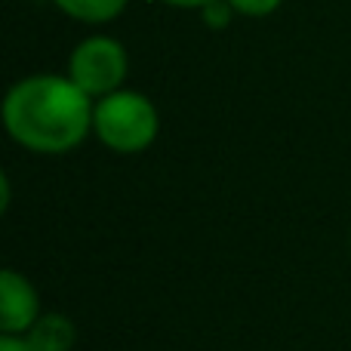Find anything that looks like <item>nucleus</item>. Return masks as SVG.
<instances>
[{
  "label": "nucleus",
  "mask_w": 351,
  "mask_h": 351,
  "mask_svg": "<svg viewBox=\"0 0 351 351\" xmlns=\"http://www.w3.org/2000/svg\"><path fill=\"white\" fill-rule=\"evenodd\" d=\"M90 96L71 77H28L10 90L3 102L6 130L31 152H68L93 127Z\"/></svg>",
  "instance_id": "obj_1"
},
{
  "label": "nucleus",
  "mask_w": 351,
  "mask_h": 351,
  "mask_svg": "<svg viewBox=\"0 0 351 351\" xmlns=\"http://www.w3.org/2000/svg\"><path fill=\"white\" fill-rule=\"evenodd\" d=\"M93 127L99 139L114 152H142L158 136V111L139 93H111L102 96L93 111Z\"/></svg>",
  "instance_id": "obj_2"
},
{
  "label": "nucleus",
  "mask_w": 351,
  "mask_h": 351,
  "mask_svg": "<svg viewBox=\"0 0 351 351\" xmlns=\"http://www.w3.org/2000/svg\"><path fill=\"white\" fill-rule=\"evenodd\" d=\"M71 80L86 96H111L127 77V53L111 37H90L71 53Z\"/></svg>",
  "instance_id": "obj_3"
},
{
  "label": "nucleus",
  "mask_w": 351,
  "mask_h": 351,
  "mask_svg": "<svg viewBox=\"0 0 351 351\" xmlns=\"http://www.w3.org/2000/svg\"><path fill=\"white\" fill-rule=\"evenodd\" d=\"M37 317V296L31 284L16 271L0 274V324L6 333H22Z\"/></svg>",
  "instance_id": "obj_4"
},
{
  "label": "nucleus",
  "mask_w": 351,
  "mask_h": 351,
  "mask_svg": "<svg viewBox=\"0 0 351 351\" xmlns=\"http://www.w3.org/2000/svg\"><path fill=\"white\" fill-rule=\"evenodd\" d=\"M28 342L34 351H68L74 346V324L62 315H47L31 327Z\"/></svg>",
  "instance_id": "obj_5"
},
{
  "label": "nucleus",
  "mask_w": 351,
  "mask_h": 351,
  "mask_svg": "<svg viewBox=\"0 0 351 351\" xmlns=\"http://www.w3.org/2000/svg\"><path fill=\"white\" fill-rule=\"evenodd\" d=\"M65 16L77 19V22H86V25H99V22H108L114 19L117 12L127 6V0H56Z\"/></svg>",
  "instance_id": "obj_6"
},
{
  "label": "nucleus",
  "mask_w": 351,
  "mask_h": 351,
  "mask_svg": "<svg viewBox=\"0 0 351 351\" xmlns=\"http://www.w3.org/2000/svg\"><path fill=\"white\" fill-rule=\"evenodd\" d=\"M200 12H204V22L210 25V28H228L234 6H231L228 0H210V3H206Z\"/></svg>",
  "instance_id": "obj_7"
},
{
  "label": "nucleus",
  "mask_w": 351,
  "mask_h": 351,
  "mask_svg": "<svg viewBox=\"0 0 351 351\" xmlns=\"http://www.w3.org/2000/svg\"><path fill=\"white\" fill-rule=\"evenodd\" d=\"M231 6H234V12H243V16H268V12H274L284 0H228Z\"/></svg>",
  "instance_id": "obj_8"
},
{
  "label": "nucleus",
  "mask_w": 351,
  "mask_h": 351,
  "mask_svg": "<svg viewBox=\"0 0 351 351\" xmlns=\"http://www.w3.org/2000/svg\"><path fill=\"white\" fill-rule=\"evenodd\" d=\"M0 351H34L28 339H16L12 333H6L3 339H0Z\"/></svg>",
  "instance_id": "obj_9"
},
{
  "label": "nucleus",
  "mask_w": 351,
  "mask_h": 351,
  "mask_svg": "<svg viewBox=\"0 0 351 351\" xmlns=\"http://www.w3.org/2000/svg\"><path fill=\"white\" fill-rule=\"evenodd\" d=\"M164 3L170 6H182V10H204L210 0H164Z\"/></svg>",
  "instance_id": "obj_10"
}]
</instances>
